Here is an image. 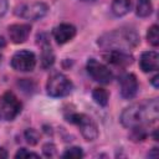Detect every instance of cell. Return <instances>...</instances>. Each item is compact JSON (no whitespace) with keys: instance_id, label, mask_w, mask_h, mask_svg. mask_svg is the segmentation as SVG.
<instances>
[{"instance_id":"7402d4cb","label":"cell","mask_w":159,"mask_h":159,"mask_svg":"<svg viewBox=\"0 0 159 159\" xmlns=\"http://www.w3.org/2000/svg\"><path fill=\"white\" fill-rule=\"evenodd\" d=\"M29 157H34V158H37L39 157V154H36V153H32V152H27L25 148H22V149H20L16 154H15V158H20V159H22V158H29Z\"/></svg>"},{"instance_id":"2e32d148","label":"cell","mask_w":159,"mask_h":159,"mask_svg":"<svg viewBox=\"0 0 159 159\" xmlns=\"http://www.w3.org/2000/svg\"><path fill=\"white\" fill-rule=\"evenodd\" d=\"M153 11V4L152 0H137V7L135 12L139 17H147Z\"/></svg>"},{"instance_id":"30bf717a","label":"cell","mask_w":159,"mask_h":159,"mask_svg":"<svg viewBox=\"0 0 159 159\" xmlns=\"http://www.w3.org/2000/svg\"><path fill=\"white\" fill-rule=\"evenodd\" d=\"M103 57L107 62L118 66V67H127L132 65L133 56L129 55L127 51H119V50H109L106 53H103Z\"/></svg>"},{"instance_id":"8992f818","label":"cell","mask_w":159,"mask_h":159,"mask_svg":"<svg viewBox=\"0 0 159 159\" xmlns=\"http://www.w3.org/2000/svg\"><path fill=\"white\" fill-rule=\"evenodd\" d=\"M48 11V6L45 2H30L22 4L16 7L15 14L26 20H40L42 19Z\"/></svg>"},{"instance_id":"d6986e66","label":"cell","mask_w":159,"mask_h":159,"mask_svg":"<svg viewBox=\"0 0 159 159\" xmlns=\"http://www.w3.org/2000/svg\"><path fill=\"white\" fill-rule=\"evenodd\" d=\"M63 158H71V159H77V158H82L83 157V152L80 147H72V148H68L63 154H62Z\"/></svg>"},{"instance_id":"8fae6325","label":"cell","mask_w":159,"mask_h":159,"mask_svg":"<svg viewBox=\"0 0 159 159\" xmlns=\"http://www.w3.org/2000/svg\"><path fill=\"white\" fill-rule=\"evenodd\" d=\"M31 31L29 24H14L9 26V36L14 43H22L27 40Z\"/></svg>"},{"instance_id":"4fadbf2b","label":"cell","mask_w":159,"mask_h":159,"mask_svg":"<svg viewBox=\"0 0 159 159\" xmlns=\"http://www.w3.org/2000/svg\"><path fill=\"white\" fill-rule=\"evenodd\" d=\"M139 65L143 72H152L159 67V56L155 51H145L142 53Z\"/></svg>"},{"instance_id":"d4e9b609","label":"cell","mask_w":159,"mask_h":159,"mask_svg":"<svg viewBox=\"0 0 159 159\" xmlns=\"http://www.w3.org/2000/svg\"><path fill=\"white\" fill-rule=\"evenodd\" d=\"M7 158V152L4 148H0V159H5Z\"/></svg>"},{"instance_id":"9a60e30c","label":"cell","mask_w":159,"mask_h":159,"mask_svg":"<svg viewBox=\"0 0 159 159\" xmlns=\"http://www.w3.org/2000/svg\"><path fill=\"white\" fill-rule=\"evenodd\" d=\"M132 0H113L112 2V12L116 16H124L128 14L130 9Z\"/></svg>"},{"instance_id":"5bb4252c","label":"cell","mask_w":159,"mask_h":159,"mask_svg":"<svg viewBox=\"0 0 159 159\" xmlns=\"http://www.w3.org/2000/svg\"><path fill=\"white\" fill-rule=\"evenodd\" d=\"M55 62V55L52 52L51 46L45 42L42 45V52H41V67L42 68H50Z\"/></svg>"},{"instance_id":"6da1fadb","label":"cell","mask_w":159,"mask_h":159,"mask_svg":"<svg viewBox=\"0 0 159 159\" xmlns=\"http://www.w3.org/2000/svg\"><path fill=\"white\" fill-rule=\"evenodd\" d=\"M159 116V104L157 98L147 99L140 103H134L125 108L120 114V123L125 128L144 127L157 122Z\"/></svg>"},{"instance_id":"ffe728a7","label":"cell","mask_w":159,"mask_h":159,"mask_svg":"<svg viewBox=\"0 0 159 159\" xmlns=\"http://www.w3.org/2000/svg\"><path fill=\"white\" fill-rule=\"evenodd\" d=\"M145 137H147V133H145V129H144V127H135V128H132L130 138H132L134 142H139V140H143Z\"/></svg>"},{"instance_id":"cb8c5ba5","label":"cell","mask_w":159,"mask_h":159,"mask_svg":"<svg viewBox=\"0 0 159 159\" xmlns=\"http://www.w3.org/2000/svg\"><path fill=\"white\" fill-rule=\"evenodd\" d=\"M7 10V0H0V17L5 15Z\"/></svg>"},{"instance_id":"5b68a950","label":"cell","mask_w":159,"mask_h":159,"mask_svg":"<svg viewBox=\"0 0 159 159\" xmlns=\"http://www.w3.org/2000/svg\"><path fill=\"white\" fill-rule=\"evenodd\" d=\"M67 120L80 128L81 134L86 140H94L98 137V128L89 116L83 113H73L68 117Z\"/></svg>"},{"instance_id":"ac0fdd59","label":"cell","mask_w":159,"mask_h":159,"mask_svg":"<svg viewBox=\"0 0 159 159\" xmlns=\"http://www.w3.org/2000/svg\"><path fill=\"white\" fill-rule=\"evenodd\" d=\"M148 42L152 46H158L159 45V27L157 25H153L149 27L148 34H147Z\"/></svg>"},{"instance_id":"7c38bea8","label":"cell","mask_w":159,"mask_h":159,"mask_svg":"<svg viewBox=\"0 0 159 159\" xmlns=\"http://www.w3.org/2000/svg\"><path fill=\"white\" fill-rule=\"evenodd\" d=\"M76 35V27L71 24H60L53 29V37L57 43L62 45L72 40Z\"/></svg>"},{"instance_id":"3957f363","label":"cell","mask_w":159,"mask_h":159,"mask_svg":"<svg viewBox=\"0 0 159 159\" xmlns=\"http://www.w3.org/2000/svg\"><path fill=\"white\" fill-rule=\"evenodd\" d=\"M22 104L19 98L10 91L0 96V119L1 120H12L21 112Z\"/></svg>"},{"instance_id":"52a82bcc","label":"cell","mask_w":159,"mask_h":159,"mask_svg":"<svg viewBox=\"0 0 159 159\" xmlns=\"http://www.w3.org/2000/svg\"><path fill=\"white\" fill-rule=\"evenodd\" d=\"M87 72L96 82H99L103 84L109 83L113 78L111 70L94 58H89L87 61Z\"/></svg>"},{"instance_id":"484cf974","label":"cell","mask_w":159,"mask_h":159,"mask_svg":"<svg viewBox=\"0 0 159 159\" xmlns=\"http://www.w3.org/2000/svg\"><path fill=\"white\" fill-rule=\"evenodd\" d=\"M158 78H159V76H154V77L152 78V83L154 84L155 88H158V86H159V84H158Z\"/></svg>"},{"instance_id":"603a6c76","label":"cell","mask_w":159,"mask_h":159,"mask_svg":"<svg viewBox=\"0 0 159 159\" xmlns=\"http://www.w3.org/2000/svg\"><path fill=\"white\" fill-rule=\"evenodd\" d=\"M43 153L46 157H53L56 153V147L52 143H47L43 145Z\"/></svg>"},{"instance_id":"ba28073f","label":"cell","mask_w":159,"mask_h":159,"mask_svg":"<svg viewBox=\"0 0 159 159\" xmlns=\"http://www.w3.org/2000/svg\"><path fill=\"white\" fill-rule=\"evenodd\" d=\"M36 65L35 53L27 50L17 51L11 58V66L14 70L20 72H29L32 71Z\"/></svg>"},{"instance_id":"83f0119b","label":"cell","mask_w":159,"mask_h":159,"mask_svg":"<svg viewBox=\"0 0 159 159\" xmlns=\"http://www.w3.org/2000/svg\"><path fill=\"white\" fill-rule=\"evenodd\" d=\"M87 1H93V0H87Z\"/></svg>"},{"instance_id":"7a4b0ae2","label":"cell","mask_w":159,"mask_h":159,"mask_svg":"<svg viewBox=\"0 0 159 159\" xmlns=\"http://www.w3.org/2000/svg\"><path fill=\"white\" fill-rule=\"evenodd\" d=\"M139 36L138 34L129 27H120L113 31L103 34L98 39V46L106 51L109 50H119V51H129L138 46Z\"/></svg>"},{"instance_id":"44dd1931","label":"cell","mask_w":159,"mask_h":159,"mask_svg":"<svg viewBox=\"0 0 159 159\" xmlns=\"http://www.w3.org/2000/svg\"><path fill=\"white\" fill-rule=\"evenodd\" d=\"M25 138H26V140H27L29 144L34 145V144H36L39 142V133L35 129L29 128V129L25 130Z\"/></svg>"},{"instance_id":"e0dca14e","label":"cell","mask_w":159,"mask_h":159,"mask_svg":"<svg viewBox=\"0 0 159 159\" xmlns=\"http://www.w3.org/2000/svg\"><path fill=\"white\" fill-rule=\"evenodd\" d=\"M92 97L94 99V102L99 106H107L108 103V92L104 89V88H101V87H97L93 89L92 92Z\"/></svg>"},{"instance_id":"277c9868","label":"cell","mask_w":159,"mask_h":159,"mask_svg":"<svg viewBox=\"0 0 159 159\" xmlns=\"http://www.w3.org/2000/svg\"><path fill=\"white\" fill-rule=\"evenodd\" d=\"M46 89L51 97H65L72 91V82L63 73L56 72L48 77Z\"/></svg>"},{"instance_id":"9c48e42d","label":"cell","mask_w":159,"mask_h":159,"mask_svg":"<svg viewBox=\"0 0 159 159\" xmlns=\"http://www.w3.org/2000/svg\"><path fill=\"white\" fill-rule=\"evenodd\" d=\"M120 94L125 99L133 98L138 92V81L133 73H125L119 78Z\"/></svg>"},{"instance_id":"4316f807","label":"cell","mask_w":159,"mask_h":159,"mask_svg":"<svg viewBox=\"0 0 159 159\" xmlns=\"http://www.w3.org/2000/svg\"><path fill=\"white\" fill-rule=\"evenodd\" d=\"M4 45H5L4 39H2V37H0V50L4 47ZM1 58H2V55H1V52H0V62H1Z\"/></svg>"}]
</instances>
